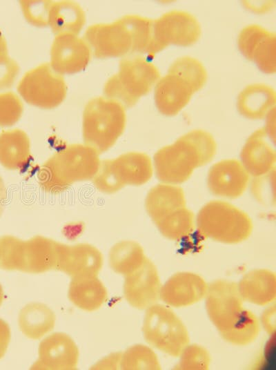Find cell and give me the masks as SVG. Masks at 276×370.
<instances>
[{
    "label": "cell",
    "mask_w": 276,
    "mask_h": 370,
    "mask_svg": "<svg viewBox=\"0 0 276 370\" xmlns=\"http://www.w3.org/2000/svg\"><path fill=\"white\" fill-rule=\"evenodd\" d=\"M161 288L157 268L146 257L139 268L125 276L124 295L131 306L143 310L160 299Z\"/></svg>",
    "instance_id": "5bb4252c"
},
{
    "label": "cell",
    "mask_w": 276,
    "mask_h": 370,
    "mask_svg": "<svg viewBox=\"0 0 276 370\" xmlns=\"http://www.w3.org/2000/svg\"><path fill=\"white\" fill-rule=\"evenodd\" d=\"M205 298L208 316L219 333L230 329L244 309L237 284L234 282L213 281L208 285Z\"/></svg>",
    "instance_id": "7c38bea8"
},
{
    "label": "cell",
    "mask_w": 276,
    "mask_h": 370,
    "mask_svg": "<svg viewBox=\"0 0 276 370\" xmlns=\"http://www.w3.org/2000/svg\"><path fill=\"white\" fill-rule=\"evenodd\" d=\"M207 289L208 284L200 275L187 271L178 272L161 286L160 299L170 306L186 307L204 298Z\"/></svg>",
    "instance_id": "d6986e66"
},
{
    "label": "cell",
    "mask_w": 276,
    "mask_h": 370,
    "mask_svg": "<svg viewBox=\"0 0 276 370\" xmlns=\"http://www.w3.org/2000/svg\"><path fill=\"white\" fill-rule=\"evenodd\" d=\"M23 240L10 235L0 237V269L20 271Z\"/></svg>",
    "instance_id": "d6a6232c"
},
{
    "label": "cell",
    "mask_w": 276,
    "mask_h": 370,
    "mask_svg": "<svg viewBox=\"0 0 276 370\" xmlns=\"http://www.w3.org/2000/svg\"><path fill=\"white\" fill-rule=\"evenodd\" d=\"M197 227L199 233L212 240L234 244L247 240L253 231L250 217L224 201H211L199 211Z\"/></svg>",
    "instance_id": "52a82bcc"
},
{
    "label": "cell",
    "mask_w": 276,
    "mask_h": 370,
    "mask_svg": "<svg viewBox=\"0 0 276 370\" xmlns=\"http://www.w3.org/2000/svg\"><path fill=\"white\" fill-rule=\"evenodd\" d=\"M142 331L146 341L172 357H178L189 344V335L183 322L168 307L155 304L145 313Z\"/></svg>",
    "instance_id": "9c48e42d"
},
{
    "label": "cell",
    "mask_w": 276,
    "mask_h": 370,
    "mask_svg": "<svg viewBox=\"0 0 276 370\" xmlns=\"http://www.w3.org/2000/svg\"><path fill=\"white\" fill-rule=\"evenodd\" d=\"M100 162L99 154L92 148L79 144L68 145L52 155L39 169V185L49 193H61L74 183L92 180Z\"/></svg>",
    "instance_id": "3957f363"
},
{
    "label": "cell",
    "mask_w": 276,
    "mask_h": 370,
    "mask_svg": "<svg viewBox=\"0 0 276 370\" xmlns=\"http://www.w3.org/2000/svg\"><path fill=\"white\" fill-rule=\"evenodd\" d=\"M179 363L175 369L181 370H206L209 368L210 356L202 346L188 344L179 355Z\"/></svg>",
    "instance_id": "836d02e7"
},
{
    "label": "cell",
    "mask_w": 276,
    "mask_h": 370,
    "mask_svg": "<svg viewBox=\"0 0 276 370\" xmlns=\"http://www.w3.org/2000/svg\"><path fill=\"white\" fill-rule=\"evenodd\" d=\"M53 1H20L26 19L32 25L44 27L48 25V15Z\"/></svg>",
    "instance_id": "d590c367"
},
{
    "label": "cell",
    "mask_w": 276,
    "mask_h": 370,
    "mask_svg": "<svg viewBox=\"0 0 276 370\" xmlns=\"http://www.w3.org/2000/svg\"><path fill=\"white\" fill-rule=\"evenodd\" d=\"M275 91L264 84L246 86L238 95L237 106L239 113L250 119H261L275 108Z\"/></svg>",
    "instance_id": "d4e9b609"
},
{
    "label": "cell",
    "mask_w": 276,
    "mask_h": 370,
    "mask_svg": "<svg viewBox=\"0 0 276 370\" xmlns=\"http://www.w3.org/2000/svg\"><path fill=\"white\" fill-rule=\"evenodd\" d=\"M8 55V46L6 40L0 30V57Z\"/></svg>",
    "instance_id": "60d3db41"
},
{
    "label": "cell",
    "mask_w": 276,
    "mask_h": 370,
    "mask_svg": "<svg viewBox=\"0 0 276 370\" xmlns=\"http://www.w3.org/2000/svg\"><path fill=\"white\" fill-rule=\"evenodd\" d=\"M237 44L241 53L263 72H275V33L257 24L248 25L240 31Z\"/></svg>",
    "instance_id": "4fadbf2b"
},
{
    "label": "cell",
    "mask_w": 276,
    "mask_h": 370,
    "mask_svg": "<svg viewBox=\"0 0 276 370\" xmlns=\"http://www.w3.org/2000/svg\"><path fill=\"white\" fill-rule=\"evenodd\" d=\"M86 23L82 8L74 1H53L48 15V26L56 35H77Z\"/></svg>",
    "instance_id": "4316f807"
},
{
    "label": "cell",
    "mask_w": 276,
    "mask_h": 370,
    "mask_svg": "<svg viewBox=\"0 0 276 370\" xmlns=\"http://www.w3.org/2000/svg\"><path fill=\"white\" fill-rule=\"evenodd\" d=\"M3 298H4V293H3V287L1 284H0V306L3 301Z\"/></svg>",
    "instance_id": "b9f144b4"
},
{
    "label": "cell",
    "mask_w": 276,
    "mask_h": 370,
    "mask_svg": "<svg viewBox=\"0 0 276 370\" xmlns=\"http://www.w3.org/2000/svg\"><path fill=\"white\" fill-rule=\"evenodd\" d=\"M23 110V104L15 93H0V127L10 126L17 123Z\"/></svg>",
    "instance_id": "e575fe53"
},
{
    "label": "cell",
    "mask_w": 276,
    "mask_h": 370,
    "mask_svg": "<svg viewBox=\"0 0 276 370\" xmlns=\"http://www.w3.org/2000/svg\"><path fill=\"white\" fill-rule=\"evenodd\" d=\"M151 21L136 14L125 15L110 23L90 26L83 39L92 55L98 59L146 54Z\"/></svg>",
    "instance_id": "7a4b0ae2"
},
{
    "label": "cell",
    "mask_w": 276,
    "mask_h": 370,
    "mask_svg": "<svg viewBox=\"0 0 276 370\" xmlns=\"http://www.w3.org/2000/svg\"><path fill=\"white\" fill-rule=\"evenodd\" d=\"M11 338L8 324L0 318V360L5 356Z\"/></svg>",
    "instance_id": "f35d334b"
},
{
    "label": "cell",
    "mask_w": 276,
    "mask_h": 370,
    "mask_svg": "<svg viewBox=\"0 0 276 370\" xmlns=\"http://www.w3.org/2000/svg\"><path fill=\"white\" fill-rule=\"evenodd\" d=\"M184 206L186 200L182 188L169 184H158L152 188L145 200L146 212L154 223Z\"/></svg>",
    "instance_id": "484cf974"
},
{
    "label": "cell",
    "mask_w": 276,
    "mask_h": 370,
    "mask_svg": "<svg viewBox=\"0 0 276 370\" xmlns=\"http://www.w3.org/2000/svg\"><path fill=\"white\" fill-rule=\"evenodd\" d=\"M126 122L125 108L120 103L103 97L90 99L83 113V144L99 155L106 152L123 134Z\"/></svg>",
    "instance_id": "5b68a950"
},
{
    "label": "cell",
    "mask_w": 276,
    "mask_h": 370,
    "mask_svg": "<svg viewBox=\"0 0 276 370\" xmlns=\"http://www.w3.org/2000/svg\"><path fill=\"white\" fill-rule=\"evenodd\" d=\"M59 260L57 270L72 278L97 276L103 258L93 245L80 243L68 245L59 242Z\"/></svg>",
    "instance_id": "ac0fdd59"
},
{
    "label": "cell",
    "mask_w": 276,
    "mask_h": 370,
    "mask_svg": "<svg viewBox=\"0 0 276 370\" xmlns=\"http://www.w3.org/2000/svg\"><path fill=\"white\" fill-rule=\"evenodd\" d=\"M119 369L123 370H159L156 353L148 347L135 344L121 354Z\"/></svg>",
    "instance_id": "1f68e13d"
},
{
    "label": "cell",
    "mask_w": 276,
    "mask_h": 370,
    "mask_svg": "<svg viewBox=\"0 0 276 370\" xmlns=\"http://www.w3.org/2000/svg\"><path fill=\"white\" fill-rule=\"evenodd\" d=\"M216 150V142L209 133L191 130L154 155L157 177L166 184L183 183L196 168L210 162Z\"/></svg>",
    "instance_id": "6da1fadb"
},
{
    "label": "cell",
    "mask_w": 276,
    "mask_h": 370,
    "mask_svg": "<svg viewBox=\"0 0 276 370\" xmlns=\"http://www.w3.org/2000/svg\"><path fill=\"white\" fill-rule=\"evenodd\" d=\"M79 349L74 340L64 333H54L39 344L38 359L31 369L75 370L79 360Z\"/></svg>",
    "instance_id": "2e32d148"
},
{
    "label": "cell",
    "mask_w": 276,
    "mask_h": 370,
    "mask_svg": "<svg viewBox=\"0 0 276 370\" xmlns=\"http://www.w3.org/2000/svg\"><path fill=\"white\" fill-rule=\"evenodd\" d=\"M150 158L144 153L129 152L100 162L92 182L101 193L112 194L126 185L140 186L152 176Z\"/></svg>",
    "instance_id": "ba28073f"
},
{
    "label": "cell",
    "mask_w": 276,
    "mask_h": 370,
    "mask_svg": "<svg viewBox=\"0 0 276 370\" xmlns=\"http://www.w3.org/2000/svg\"><path fill=\"white\" fill-rule=\"evenodd\" d=\"M159 78L158 68L144 57H124L119 61L118 72L106 82L103 92L107 99L130 108L149 92Z\"/></svg>",
    "instance_id": "8992f818"
},
{
    "label": "cell",
    "mask_w": 276,
    "mask_h": 370,
    "mask_svg": "<svg viewBox=\"0 0 276 370\" xmlns=\"http://www.w3.org/2000/svg\"><path fill=\"white\" fill-rule=\"evenodd\" d=\"M58 246L55 240L39 235L23 241L21 271L37 274L57 270Z\"/></svg>",
    "instance_id": "44dd1931"
},
{
    "label": "cell",
    "mask_w": 276,
    "mask_h": 370,
    "mask_svg": "<svg viewBox=\"0 0 276 370\" xmlns=\"http://www.w3.org/2000/svg\"><path fill=\"white\" fill-rule=\"evenodd\" d=\"M68 296L79 309L92 312L99 309L108 300V291L97 276L72 278Z\"/></svg>",
    "instance_id": "cb8c5ba5"
},
{
    "label": "cell",
    "mask_w": 276,
    "mask_h": 370,
    "mask_svg": "<svg viewBox=\"0 0 276 370\" xmlns=\"http://www.w3.org/2000/svg\"><path fill=\"white\" fill-rule=\"evenodd\" d=\"M20 68L8 55L0 57V90L10 88L14 84Z\"/></svg>",
    "instance_id": "8d00e7d4"
},
{
    "label": "cell",
    "mask_w": 276,
    "mask_h": 370,
    "mask_svg": "<svg viewBox=\"0 0 276 370\" xmlns=\"http://www.w3.org/2000/svg\"><path fill=\"white\" fill-rule=\"evenodd\" d=\"M17 91L28 104L42 109H52L65 99L67 86L63 77L49 63L28 71L17 86Z\"/></svg>",
    "instance_id": "8fae6325"
},
{
    "label": "cell",
    "mask_w": 276,
    "mask_h": 370,
    "mask_svg": "<svg viewBox=\"0 0 276 370\" xmlns=\"http://www.w3.org/2000/svg\"><path fill=\"white\" fill-rule=\"evenodd\" d=\"M260 331V324L255 315L244 309L238 320L228 330L220 333L221 337L230 344L245 346L253 342Z\"/></svg>",
    "instance_id": "4dcf8cb0"
},
{
    "label": "cell",
    "mask_w": 276,
    "mask_h": 370,
    "mask_svg": "<svg viewBox=\"0 0 276 370\" xmlns=\"http://www.w3.org/2000/svg\"><path fill=\"white\" fill-rule=\"evenodd\" d=\"M91 52L83 39L77 35H56L50 49V66L59 75H72L84 70Z\"/></svg>",
    "instance_id": "e0dca14e"
},
{
    "label": "cell",
    "mask_w": 276,
    "mask_h": 370,
    "mask_svg": "<svg viewBox=\"0 0 276 370\" xmlns=\"http://www.w3.org/2000/svg\"><path fill=\"white\" fill-rule=\"evenodd\" d=\"M146 257L139 243L132 240H123L110 249L109 264L115 273L126 276L139 268Z\"/></svg>",
    "instance_id": "f1b7e54d"
},
{
    "label": "cell",
    "mask_w": 276,
    "mask_h": 370,
    "mask_svg": "<svg viewBox=\"0 0 276 370\" xmlns=\"http://www.w3.org/2000/svg\"><path fill=\"white\" fill-rule=\"evenodd\" d=\"M206 79V70L199 60L188 56L175 60L155 86V101L159 112L166 116L177 115Z\"/></svg>",
    "instance_id": "277c9868"
},
{
    "label": "cell",
    "mask_w": 276,
    "mask_h": 370,
    "mask_svg": "<svg viewBox=\"0 0 276 370\" xmlns=\"http://www.w3.org/2000/svg\"><path fill=\"white\" fill-rule=\"evenodd\" d=\"M244 301L264 306L274 301L276 296V277L274 272L257 269L246 273L237 284Z\"/></svg>",
    "instance_id": "7402d4cb"
},
{
    "label": "cell",
    "mask_w": 276,
    "mask_h": 370,
    "mask_svg": "<svg viewBox=\"0 0 276 370\" xmlns=\"http://www.w3.org/2000/svg\"><path fill=\"white\" fill-rule=\"evenodd\" d=\"M7 199V188L0 175V216L3 214Z\"/></svg>",
    "instance_id": "ab89813d"
},
{
    "label": "cell",
    "mask_w": 276,
    "mask_h": 370,
    "mask_svg": "<svg viewBox=\"0 0 276 370\" xmlns=\"http://www.w3.org/2000/svg\"><path fill=\"white\" fill-rule=\"evenodd\" d=\"M32 159L30 141L25 131L15 128L0 133V164L8 170L26 168Z\"/></svg>",
    "instance_id": "603a6c76"
},
{
    "label": "cell",
    "mask_w": 276,
    "mask_h": 370,
    "mask_svg": "<svg viewBox=\"0 0 276 370\" xmlns=\"http://www.w3.org/2000/svg\"><path fill=\"white\" fill-rule=\"evenodd\" d=\"M240 157L248 174L260 177L275 168V129L267 126L253 133L244 145Z\"/></svg>",
    "instance_id": "9a60e30c"
},
{
    "label": "cell",
    "mask_w": 276,
    "mask_h": 370,
    "mask_svg": "<svg viewBox=\"0 0 276 370\" xmlns=\"http://www.w3.org/2000/svg\"><path fill=\"white\" fill-rule=\"evenodd\" d=\"M55 313L46 304L31 302L20 311L18 324L21 331L27 338L39 340L55 327Z\"/></svg>",
    "instance_id": "83f0119b"
},
{
    "label": "cell",
    "mask_w": 276,
    "mask_h": 370,
    "mask_svg": "<svg viewBox=\"0 0 276 370\" xmlns=\"http://www.w3.org/2000/svg\"><path fill=\"white\" fill-rule=\"evenodd\" d=\"M248 180V173L239 161L224 159L211 166L207 184L215 195L234 199L244 193Z\"/></svg>",
    "instance_id": "ffe728a7"
},
{
    "label": "cell",
    "mask_w": 276,
    "mask_h": 370,
    "mask_svg": "<svg viewBox=\"0 0 276 370\" xmlns=\"http://www.w3.org/2000/svg\"><path fill=\"white\" fill-rule=\"evenodd\" d=\"M200 35V24L193 15L180 10L168 12L152 19L146 54L152 56L169 45L191 46Z\"/></svg>",
    "instance_id": "30bf717a"
},
{
    "label": "cell",
    "mask_w": 276,
    "mask_h": 370,
    "mask_svg": "<svg viewBox=\"0 0 276 370\" xmlns=\"http://www.w3.org/2000/svg\"><path fill=\"white\" fill-rule=\"evenodd\" d=\"M275 306L272 305L266 308L261 317V322L266 333L273 335L275 331Z\"/></svg>",
    "instance_id": "74e56055"
},
{
    "label": "cell",
    "mask_w": 276,
    "mask_h": 370,
    "mask_svg": "<svg viewBox=\"0 0 276 370\" xmlns=\"http://www.w3.org/2000/svg\"><path fill=\"white\" fill-rule=\"evenodd\" d=\"M163 236L170 240H181L194 229L193 213L186 206L175 210L155 223Z\"/></svg>",
    "instance_id": "f546056e"
}]
</instances>
